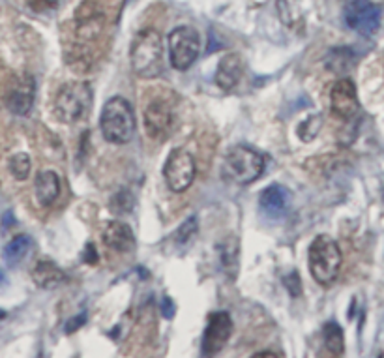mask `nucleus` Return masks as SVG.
<instances>
[{
	"label": "nucleus",
	"instance_id": "f257e3e1",
	"mask_svg": "<svg viewBox=\"0 0 384 358\" xmlns=\"http://www.w3.org/2000/svg\"><path fill=\"white\" fill-rule=\"evenodd\" d=\"M131 68L143 79H154L163 71V43L154 28H144L131 42Z\"/></svg>",
	"mask_w": 384,
	"mask_h": 358
},
{
	"label": "nucleus",
	"instance_id": "f03ea898",
	"mask_svg": "<svg viewBox=\"0 0 384 358\" xmlns=\"http://www.w3.org/2000/svg\"><path fill=\"white\" fill-rule=\"evenodd\" d=\"M100 128H102L105 141H109L113 145L128 143L133 137V130H135V117H133L130 102L120 96L111 98L109 102L103 105Z\"/></svg>",
	"mask_w": 384,
	"mask_h": 358
},
{
	"label": "nucleus",
	"instance_id": "7ed1b4c3",
	"mask_svg": "<svg viewBox=\"0 0 384 358\" xmlns=\"http://www.w3.org/2000/svg\"><path fill=\"white\" fill-rule=\"evenodd\" d=\"M262 169L264 159L259 152L247 146H233L221 164V179L238 186H246L261 177Z\"/></svg>",
	"mask_w": 384,
	"mask_h": 358
},
{
	"label": "nucleus",
	"instance_id": "20e7f679",
	"mask_svg": "<svg viewBox=\"0 0 384 358\" xmlns=\"http://www.w3.org/2000/svg\"><path fill=\"white\" fill-rule=\"evenodd\" d=\"M341 249L328 234H319L309 246V270L317 283L330 285L341 269Z\"/></svg>",
	"mask_w": 384,
	"mask_h": 358
},
{
	"label": "nucleus",
	"instance_id": "39448f33",
	"mask_svg": "<svg viewBox=\"0 0 384 358\" xmlns=\"http://www.w3.org/2000/svg\"><path fill=\"white\" fill-rule=\"evenodd\" d=\"M92 107V87L84 81H71L58 90L55 117L64 124H76Z\"/></svg>",
	"mask_w": 384,
	"mask_h": 358
},
{
	"label": "nucleus",
	"instance_id": "423d86ee",
	"mask_svg": "<svg viewBox=\"0 0 384 358\" xmlns=\"http://www.w3.org/2000/svg\"><path fill=\"white\" fill-rule=\"evenodd\" d=\"M201 51L199 32L192 27H179L169 34V55L172 68L184 71L192 66Z\"/></svg>",
	"mask_w": 384,
	"mask_h": 358
},
{
	"label": "nucleus",
	"instance_id": "0eeeda50",
	"mask_svg": "<svg viewBox=\"0 0 384 358\" xmlns=\"http://www.w3.org/2000/svg\"><path fill=\"white\" fill-rule=\"evenodd\" d=\"M163 177L172 192H185L195 179V159L192 154L184 148H174L165 161Z\"/></svg>",
	"mask_w": 384,
	"mask_h": 358
},
{
	"label": "nucleus",
	"instance_id": "6e6552de",
	"mask_svg": "<svg viewBox=\"0 0 384 358\" xmlns=\"http://www.w3.org/2000/svg\"><path fill=\"white\" fill-rule=\"evenodd\" d=\"M343 17L352 30L364 36L381 27V10L370 0H343Z\"/></svg>",
	"mask_w": 384,
	"mask_h": 358
},
{
	"label": "nucleus",
	"instance_id": "1a4fd4ad",
	"mask_svg": "<svg viewBox=\"0 0 384 358\" xmlns=\"http://www.w3.org/2000/svg\"><path fill=\"white\" fill-rule=\"evenodd\" d=\"M105 25V15L96 0H82L74 15L76 36L81 42H94L100 38Z\"/></svg>",
	"mask_w": 384,
	"mask_h": 358
},
{
	"label": "nucleus",
	"instance_id": "9d476101",
	"mask_svg": "<svg viewBox=\"0 0 384 358\" xmlns=\"http://www.w3.org/2000/svg\"><path fill=\"white\" fill-rule=\"evenodd\" d=\"M172 128V104L167 98H154L144 107V130L156 141H163Z\"/></svg>",
	"mask_w": 384,
	"mask_h": 358
},
{
	"label": "nucleus",
	"instance_id": "9b49d317",
	"mask_svg": "<svg viewBox=\"0 0 384 358\" xmlns=\"http://www.w3.org/2000/svg\"><path fill=\"white\" fill-rule=\"evenodd\" d=\"M233 334V319L227 311H214L208 317L205 336H203V355L212 357L225 347Z\"/></svg>",
	"mask_w": 384,
	"mask_h": 358
},
{
	"label": "nucleus",
	"instance_id": "f8f14e48",
	"mask_svg": "<svg viewBox=\"0 0 384 358\" xmlns=\"http://www.w3.org/2000/svg\"><path fill=\"white\" fill-rule=\"evenodd\" d=\"M34 79L28 74L14 77L4 94V104L14 115H27L34 104Z\"/></svg>",
	"mask_w": 384,
	"mask_h": 358
},
{
	"label": "nucleus",
	"instance_id": "ddd939ff",
	"mask_svg": "<svg viewBox=\"0 0 384 358\" xmlns=\"http://www.w3.org/2000/svg\"><path fill=\"white\" fill-rule=\"evenodd\" d=\"M330 107H332V113L341 120H350L357 117L360 104H358L357 87L350 79H341L332 87Z\"/></svg>",
	"mask_w": 384,
	"mask_h": 358
},
{
	"label": "nucleus",
	"instance_id": "4468645a",
	"mask_svg": "<svg viewBox=\"0 0 384 358\" xmlns=\"http://www.w3.org/2000/svg\"><path fill=\"white\" fill-rule=\"evenodd\" d=\"M102 240L105 242L107 248L126 254L133 248L135 236L131 233V229L122 221H107L102 229Z\"/></svg>",
	"mask_w": 384,
	"mask_h": 358
},
{
	"label": "nucleus",
	"instance_id": "2eb2a0df",
	"mask_svg": "<svg viewBox=\"0 0 384 358\" xmlns=\"http://www.w3.org/2000/svg\"><path fill=\"white\" fill-rule=\"evenodd\" d=\"M261 208L262 212L272 218H282L283 214L287 212L291 207V192L285 186L280 184H272L261 193Z\"/></svg>",
	"mask_w": 384,
	"mask_h": 358
},
{
	"label": "nucleus",
	"instance_id": "dca6fc26",
	"mask_svg": "<svg viewBox=\"0 0 384 358\" xmlns=\"http://www.w3.org/2000/svg\"><path fill=\"white\" fill-rule=\"evenodd\" d=\"M244 76V60L236 53H229L221 58L218 71H216V83L223 90H233Z\"/></svg>",
	"mask_w": 384,
	"mask_h": 358
},
{
	"label": "nucleus",
	"instance_id": "f3484780",
	"mask_svg": "<svg viewBox=\"0 0 384 358\" xmlns=\"http://www.w3.org/2000/svg\"><path fill=\"white\" fill-rule=\"evenodd\" d=\"M36 197L41 207H51L56 199H58V193H60V180L53 171H41L36 177Z\"/></svg>",
	"mask_w": 384,
	"mask_h": 358
},
{
	"label": "nucleus",
	"instance_id": "a211bd4d",
	"mask_svg": "<svg viewBox=\"0 0 384 358\" xmlns=\"http://www.w3.org/2000/svg\"><path fill=\"white\" fill-rule=\"evenodd\" d=\"M32 280L38 287L53 289L64 282V272L53 261H40L32 270Z\"/></svg>",
	"mask_w": 384,
	"mask_h": 358
},
{
	"label": "nucleus",
	"instance_id": "6ab92c4d",
	"mask_svg": "<svg viewBox=\"0 0 384 358\" xmlns=\"http://www.w3.org/2000/svg\"><path fill=\"white\" fill-rule=\"evenodd\" d=\"M30 249H32V238L28 234H19V236H15L14 240L4 248L2 257H4L8 267H17V265H21V262L27 259Z\"/></svg>",
	"mask_w": 384,
	"mask_h": 358
},
{
	"label": "nucleus",
	"instance_id": "aec40b11",
	"mask_svg": "<svg viewBox=\"0 0 384 358\" xmlns=\"http://www.w3.org/2000/svg\"><path fill=\"white\" fill-rule=\"evenodd\" d=\"M220 261L227 274L234 278L238 274V238L227 236L220 244Z\"/></svg>",
	"mask_w": 384,
	"mask_h": 358
},
{
	"label": "nucleus",
	"instance_id": "412c9836",
	"mask_svg": "<svg viewBox=\"0 0 384 358\" xmlns=\"http://www.w3.org/2000/svg\"><path fill=\"white\" fill-rule=\"evenodd\" d=\"M324 337V347L332 357H341L345 351V339L341 326L336 323H328L323 331Z\"/></svg>",
	"mask_w": 384,
	"mask_h": 358
},
{
	"label": "nucleus",
	"instance_id": "4be33fe9",
	"mask_svg": "<svg viewBox=\"0 0 384 358\" xmlns=\"http://www.w3.org/2000/svg\"><path fill=\"white\" fill-rule=\"evenodd\" d=\"M10 171H12V175L17 180H27L28 175H30V158H28V154L19 152V154L12 156V159H10Z\"/></svg>",
	"mask_w": 384,
	"mask_h": 358
},
{
	"label": "nucleus",
	"instance_id": "5701e85b",
	"mask_svg": "<svg viewBox=\"0 0 384 358\" xmlns=\"http://www.w3.org/2000/svg\"><path fill=\"white\" fill-rule=\"evenodd\" d=\"M197 229H199L197 218H195V216L188 218V220L180 225L179 231L174 233V244H177V246H184L188 242H192V238L195 236V233H197Z\"/></svg>",
	"mask_w": 384,
	"mask_h": 358
},
{
	"label": "nucleus",
	"instance_id": "b1692460",
	"mask_svg": "<svg viewBox=\"0 0 384 358\" xmlns=\"http://www.w3.org/2000/svg\"><path fill=\"white\" fill-rule=\"evenodd\" d=\"M131 205H133V199L130 197V193L120 192L115 195V199L111 203V208L117 214H128L131 210Z\"/></svg>",
	"mask_w": 384,
	"mask_h": 358
},
{
	"label": "nucleus",
	"instance_id": "393cba45",
	"mask_svg": "<svg viewBox=\"0 0 384 358\" xmlns=\"http://www.w3.org/2000/svg\"><path fill=\"white\" fill-rule=\"evenodd\" d=\"M283 282H285L289 293L293 296H298L302 293V282H300V276L296 274V272H291V274L285 276Z\"/></svg>",
	"mask_w": 384,
	"mask_h": 358
},
{
	"label": "nucleus",
	"instance_id": "a878e982",
	"mask_svg": "<svg viewBox=\"0 0 384 358\" xmlns=\"http://www.w3.org/2000/svg\"><path fill=\"white\" fill-rule=\"evenodd\" d=\"M159 311H161V317L167 319V321L174 317V313H177V306H174V302H172L171 296H163V298H161V302H159Z\"/></svg>",
	"mask_w": 384,
	"mask_h": 358
},
{
	"label": "nucleus",
	"instance_id": "bb28decb",
	"mask_svg": "<svg viewBox=\"0 0 384 358\" xmlns=\"http://www.w3.org/2000/svg\"><path fill=\"white\" fill-rule=\"evenodd\" d=\"M84 323H87V313L74 317V319H69L68 323H66V332H76L77 328H81Z\"/></svg>",
	"mask_w": 384,
	"mask_h": 358
},
{
	"label": "nucleus",
	"instance_id": "cd10ccee",
	"mask_svg": "<svg viewBox=\"0 0 384 358\" xmlns=\"http://www.w3.org/2000/svg\"><path fill=\"white\" fill-rule=\"evenodd\" d=\"M58 4V0H30V6L34 8L36 12H43Z\"/></svg>",
	"mask_w": 384,
	"mask_h": 358
},
{
	"label": "nucleus",
	"instance_id": "c85d7f7f",
	"mask_svg": "<svg viewBox=\"0 0 384 358\" xmlns=\"http://www.w3.org/2000/svg\"><path fill=\"white\" fill-rule=\"evenodd\" d=\"M84 262H90V265H96L98 262V254H96V249H94V244H87Z\"/></svg>",
	"mask_w": 384,
	"mask_h": 358
},
{
	"label": "nucleus",
	"instance_id": "c756f323",
	"mask_svg": "<svg viewBox=\"0 0 384 358\" xmlns=\"http://www.w3.org/2000/svg\"><path fill=\"white\" fill-rule=\"evenodd\" d=\"M255 357L257 358H261V357H283V353H274V351H262V353H257V355H255Z\"/></svg>",
	"mask_w": 384,
	"mask_h": 358
},
{
	"label": "nucleus",
	"instance_id": "7c9ffc66",
	"mask_svg": "<svg viewBox=\"0 0 384 358\" xmlns=\"http://www.w3.org/2000/svg\"><path fill=\"white\" fill-rule=\"evenodd\" d=\"M4 283H6V276H4V272L0 270V287H2Z\"/></svg>",
	"mask_w": 384,
	"mask_h": 358
},
{
	"label": "nucleus",
	"instance_id": "2f4dec72",
	"mask_svg": "<svg viewBox=\"0 0 384 358\" xmlns=\"http://www.w3.org/2000/svg\"><path fill=\"white\" fill-rule=\"evenodd\" d=\"M4 317H6V311H4V310H0V321H2V319H4Z\"/></svg>",
	"mask_w": 384,
	"mask_h": 358
}]
</instances>
